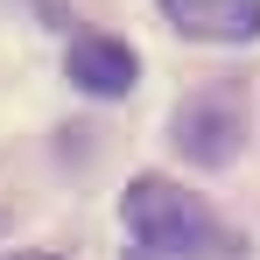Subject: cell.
Instances as JSON below:
<instances>
[{"instance_id": "5", "label": "cell", "mask_w": 260, "mask_h": 260, "mask_svg": "<svg viewBox=\"0 0 260 260\" xmlns=\"http://www.w3.org/2000/svg\"><path fill=\"white\" fill-rule=\"evenodd\" d=\"M14 260H56V253H14Z\"/></svg>"}, {"instance_id": "4", "label": "cell", "mask_w": 260, "mask_h": 260, "mask_svg": "<svg viewBox=\"0 0 260 260\" xmlns=\"http://www.w3.org/2000/svg\"><path fill=\"white\" fill-rule=\"evenodd\" d=\"M71 85L91 91V99H127L141 85V56L113 36H78L71 43Z\"/></svg>"}, {"instance_id": "1", "label": "cell", "mask_w": 260, "mask_h": 260, "mask_svg": "<svg viewBox=\"0 0 260 260\" xmlns=\"http://www.w3.org/2000/svg\"><path fill=\"white\" fill-rule=\"evenodd\" d=\"M120 211H127V232L155 260H232L239 253V239L211 218V204L176 190L169 176H134Z\"/></svg>"}, {"instance_id": "3", "label": "cell", "mask_w": 260, "mask_h": 260, "mask_svg": "<svg viewBox=\"0 0 260 260\" xmlns=\"http://www.w3.org/2000/svg\"><path fill=\"white\" fill-rule=\"evenodd\" d=\"M162 14L190 43H260V0H162Z\"/></svg>"}, {"instance_id": "2", "label": "cell", "mask_w": 260, "mask_h": 260, "mask_svg": "<svg viewBox=\"0 0 260 260\" xmlns=\"http://www.w3.org/2000/svg\"><path fill=\"white\" fill-rule=\"evenodd\" d=\"M176 148L190 162H225L239 148V99L232 91H204V99L176 106Z\"/></svg>"}]
</instances>
